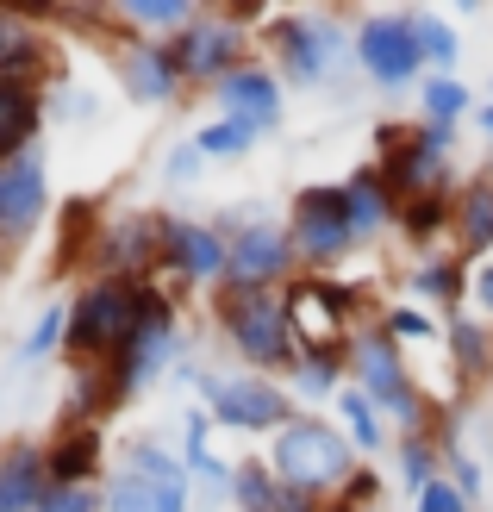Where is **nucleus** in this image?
<instances>
[{
	"mask_svg": "<svg viewBox=\"0 0 493 512\" xmlns=\"http://www.w3.org/2000/svg\"><path fill=\"white\" fill-rule=\"evenodd\" d=\"M256 44L269 50V69L281 75L288 88H337L344 75L356 69V50H350V19L344 13H319V7H300V13H269L256 25Z\"/></svg>",
	"mask_w": 493,
	"mask_h": 512,
	"instance_id": "obj_1",
	"label": "nucleus"
},
{
	"mask_svg": "<svg viewBox=\"0 0 493 512\" xmlns=\"http://www.w3.org/2000/svg\"><path fill=\"white\" fill-rule=\"evenodd\" d=\"M150 300H157V288H150V281L88 275L82 288L69 294V344H63V363H69V369H107L113 356L138 338Z\"/></svg>",
	"mask_w": 493,
	"mask_h": 512,
	"instance_id": "obj_2",
	"label": "nucleus"
},
{
	"mask_svg": "<svg viewBox=\"0 0 493 512\" xmlns=\"http://www.w3.org/2000/svg\"><path fill=\"white\" fill-rule=\"evenodd\" d=\"M344 363H350V388L369 394V400L381 406V419L394 425L400 438H412V431H431V425H437V406H444V400H431L419 381H412L406 350L381 331V319H362V325L350 331Z\"/></svg>",
	"mask_w": 493,
	"mask_h": 512,
	"instance_id": "obj_3",
	"label": "nucleus"
},
{
	"mask_svg": "<svg viewBox=\"0 0 493 512\" xmlns=\"http://www.w3.org/2000/svg\"><path fill=\"white\" fill-rule=\"evenodd\" d=\"M263 463L275 469L281 488H294V494H313V500H337V488L362 469V456L350 450V438L337 431V419L325 413H294L288 425L269 438L263 450Z\"/></svg>",
	"mask_w": 493,
	"mask_h": 512,
	"instance_id": "obj_4",
	"label": "nucleus"
},
{
	"mask_svg": "<svg viewBox=\"0 0 493 512\" xmlns=\"http://www.w3.org/2000/svg\"><path fill=\"white\" fill-rule=\"evenodd\" d=\"M381 182L394 188L400 207H412V200H444L462 188L456 175V132H437V125H419V119H381L375 125V157Z\"/></svg>",
	"mask_w": 493,
	"mask_h": 512,
	"instance_id": "obj_5",
	"label": "nucleus"
},
{
	"mask_svg": "<svg viewBox=\"0 0 493 512\" xmlns=\"http://www.w3.org/2000/svg\"><path fill=\"white\" fill-rule=\"evenodd\" d=\"M213 325H219V338H225V350L238 356V369H250V375H288L294 369V356H300V344H294V325H288V300L281 294H244V288H219L213 300Z\"/></svg>",
	"mask_w": 493,
	"mask_h": 512,
	"instance_id": "obj_6",
	"label": "nucleus"
},
{
	"mask_svg": "<svg viewBox=\"0 0 493 512\" xmlns=\"http://www.w3.org/2000/svg\"><path fill=\"white\" fill-rule=\"evenodd\" d=\"M188 356V331H181V306L175 300H150V313H144V325H138V338L125 344L113 363H107V394H113V413L119 406H132V400H144L150 388H169V375H175V363Z\"/></svg>",
	"mask_w": 493,
	"mask_h": 512,
	"instance_id": "obj_7",
	"label": "nucleus"
},
{
	"mask_svg": "<svg viewBox=\"0 0 493 512\" xmlns=\"http://www.w3.org/2000/svg\"><path fill=\"white\" fill-rule=\"evenodd\" d=\"M200 406L219 431H238V438H275L300 406L281 388L275 375H250V369H200Z\"/></svg>",
	"mask_w": 493,
	"mask_h": 512,
	"instance_id": "obj_8",
	"label": "nucleus"
},
{
	"mask_svg": "<svg viewBox=\"0 0 493 512\" xmlns=\"http://www.w3.org/2000/svg\"><path fill=\"white\" fill-rule=\"evenodd\" d=\"M288 250L300 275H337L356 256V238H350V213H344V188L337 182H306L294 200H288Z\"/></svg>",
	"mask_w": 493,
	"mask_h": 512,
	"instance_id": "obj_9",
	"label": "nucleus"
},
{
	"mask_svg": "<svg viewBox=\"0 0 493 512\" xmlns=\"http://www.w3.org/2000/svg\"><path fill=\"white\" fill-rule=\"evenodd\" d=\"M350 50H356V75H369L381 94H406L425 82V57L412 38V7H375L350 25Z\"/></svg>",
	"mask_w": 493,
	"mask_h": 512,
	"instance_id": "obj_10",
	"label": "nucleus"
},
{
	"mask_svg": "<svg viewBox=\"0 0 493 512\" xmlns=\"http://www.w3.org/2000/svg\"><path fill=\"white\" fill-rule=\"evenodd\" d=\"M213 225L231 238L225 288H244V294H281V288H288V281L300 275L294 250H288V225H281V219H269V213H219Z\"/></svg>",
	"mask_w": 493,
	"mask_h": 512,
	"instance_id": "obj_11",
	"label": "nucleus"
},
{
	"mask_svg": "<svg viewBox=\"0 0 493 512\" xmlns=\"http://www.w3.org/2000/svg\"><path fill=\"white\" fill-rule=\"evenodd\" d=\"M281 300H288V325L300 350H344L350 331L362 325V294L337 275H294Z\"/></svg>",
	"mask_w": 493,
	"mask_h": 512,
	"instance_id": "obj_12",
	"label": "nucleus"
},
{
	"mask_svg": "<svg viewBox=\"0 0 493 512\" xmlns=\"http://www.w3.org/2000/svg\"><path fill=\"white\" fill-rule=\"evenodd\" d=\"M107 69H113L119 94L132 100V107H150V113H163V107H175V100L188 94V75L175 63V44L132 38V32H119V19L107 32Z\"/></svg>",
	"mask_w": 493,
	"mask_h": 512,
	"instance_id": "obj_13",
	"label": "nucleus"
},
{
	"mask_svg": "<svg viewBox=\"0 0 493 512\" xmlns=\"http://www.w3.org/2000/svg\"><path fill=\"white\" fill-rule=\"evenodd\" d=\"M250 57H256V32L231 7H200V19L175 38V63L188 75V88H206V94Z\"/></svg>",
	"mask_w": 493,
	"mask_h": 512,
	"instance_id": "obj_14",
	"label": "nucleus"
},
{
	"mask_svg": "<svg viewBox=\"0 0 493 512\" xmlns=\"http://www.w3.org/2000/svg\"><path fill=\"white\" fill-rule=\"evenodd\" d=\"M163 232H169V207H132V213L100 219L88 269L119 275V281H150L163 269Z\"/></svg>",
	"mask_w": 493,
	"mask_h": 512,
	"instance_id": "obj_15",
	"label": "nucleus"
},
{
	"mask_svg": "<svg viewBox=\"0 0 493 512\" xmlns=\"http://www.w3.org/2000/svg\"><path fill=\"white\" fill-rule=\"evenodd\" d=\"M50 219V157L44 144L19 150V157L0 163V244L25 250Z\"/></svg>",
	"mask_w": 493,
	"mask_h": 512,
	"instance_id": "obj_16",
	"label": "nucleus"
},
{
	"mask_svg": "<svg viewBox=\"0 0 493 512\" xmlns=\"http://www.w3.org/2000/svg\"><path fill=\"white\" fill-rule=\"evenodd\" d=\"M213 113L250 125L256 138H275L281 125H288V82L269 69V57H250L213 88Z\"/></svg>",
	"mask_w": 493,
	"mask_h": 512,
	"instance_id": "obj_17",
	"label": "nucleus"
},
{
	"mask_svg": "<svg viewBox=\"0 0 493 512\" xmlns=\"http://www.w3.org/2000/svg\"><path fill=\"white\" fill-rule=\"evenodd\" d=\"M50 63H57V50H50V32L19 13V7H0V82H19V88H50Z\"/></svg>",
	"mask_w": 493,
	"mask_h": 512,
	"instance_id": "obj_18",
	"label": "nucleus"
},
{
	"mask_svg": "<svg viewBox=\"0 0 493 512\" xmlns=\"http://www.w3.org/2000/svg\"><path fill=\"white\" fill-rule=\"evenodd\" d=\"M337 188H344V213H350L356 250H369V244H381L387 232H400V200H394V188L381 182L375 163H356Z\"/></svg>",
	"mask_w": 493,
	"mask_h": 512,
	"instance_id": "obj_19",
	"label": "nucleus"
},
{
	"mask_svg": "<svg viewBox=\"0 0 493 512\" xmlns=\"http://www.w3.org/2000/svg\"><path fill=\"white\" fill-rule=\"evenodd\" d=\"M50 488H100L107 481V425H57L44 444Z\"/></svg>",
	"mask_w": 493,
	"mask_h": 512,
	"instance_id": "obj_20",
	"label": "nucleus"
},
{
	"mask_svg": "<svg viewBox=\"0 0 493 512\" xmlns=\"http://www.w3.org/2000/svg\"><path fill=\"white\" fill-rule=\"evenodd\" d=\"M450 250H456L469 269L493 256V169L462 175V188H456V219H450Z\"/></svg>",
	"mask_w": 493,
	"mask_h": 512,
	"instance_id": "obj_21",
	"label": "nucleus"
},
{
	"mask_svg": "<svg viewBox=\"0 0 493 512\" xmlns=\"http://www.w3.org/2000/svg\"><path fill=\"white\" fill-rule=\"evenodd\" d=\"M400 300H425V306H444V319L462 313V300H469V263H462L456 250H419L400 275Z\"/></svg>",
	"mask_w": 493,
	"mask_h": 512,
	"instance_id": "obj_22",
	"label": "nucleus"
},
{
	"mask_svg": "<svg viewBox=\"0 0 493 512\" xmlns=\"http://www.w3.org/2000/svg\"><path fill=\"white\" fill-rule=\"evenodd\" d=\"M50 494V463L44 444L19 438L0 450V512H38V500Z\"/></svg>",
	"mask_w": 493,
	"mask_h": 512,
	"instance_id": "obj_23",
	"label": "nucleus"
},
{
	"mask_svg": "<svg viewBox=\"0 0 493 512\" xmlns=\"http://www.w3.org/2000/svg\"><path fill=\"white\" fill-rule=\"evenodd\" d=\"M444 356L456 369V388H481L493 381V325L475 313H450L444 319Z\"/></svg>",
	"mask_w": 493,
	"mask_h": 512,
	"instance_id": "obj_24",
	"label": "nucleus"
},
{
	"mask_svg": "<svg viewBox=\"0 0 493 512\" xmlns=\"http://www.w3.org/2000/svg\"><path fill=\"white\" fill-rule=\"evenodd\" d=\"M350 381V363H344V350H300L294 356V369L281 375V388L294 394L300 413H313L319 400H337V388Z\"/></svg>",
	"mask_w": 493,
	"mask_h": 512,
	"instance_id": "obj_25",
	"label": "nucleus"
},
{
	"mask_svg": "<svg viewBox=\"0 0 493 512\" xmlns=\"http://www.w3.org/2000/svg\"><path fill=\"white\" fill-rule=\"evenodd\" d=\"M113 19H119V32H132V38L175 44V38L200 19V7H194V0H119Z\"/></svg>",
	"mask_w": 493,
	"mask_h": 512,
	"instance_id": "obj_26",
	"label": "nucleus"
},
{
	"mask_svg": "<svg viewBox=\"0 0 493 512\" xmlns=\"http://www.w3.org/2000/svg\"><path fill=\"white\" fill-rule=\"evenodd\" d=\"M113 469L150 481V488H181V494H194L188 469H181V450H169V444H157V438H125V444L113 450Z\"/></svg>",
	"mask_w": 493,
	"mask_h": 512,
	"instance_id": "obj_27",
	"label": "nucleus"
},
{
	"mask_svg": "<svg viewBox=\"0 0 493 512\" xmlns=\"http://www.w3.org/2000/svg\"><path fill=\"white\" fill-rule=\"evenodd\" d=\"M331 406H337V431L350 438V450L362 456V463H375V456L387 450V431H394V425L381 419V406L362 394V388H350V381L337 388V400H331Z\"/></svg>",
	"mask_w": 493,
	"mask_h": 512,
	"instance_id": "obj_28",
	"label": "nucleus"
},
{
	"mask_svg": "<svg viewBox=\"0 0 493 512\" xmlns=\"http://www.w3.org/2000/svg\"><path fill=\"white\" fill-rule=\"evenodd\" d=\"M44 132V94L38 88H19V82H0V163L32 150Z\"/></svg>",
	"mask_w": 493,
	"mask_h": 512,
	"instance_id": "obj_29",
	"label": "nucleus"
},
{
	"mask_svg": "<svg viewBox=\"0 0 493 512\" xmlns=\"http://www.w3.org/2000/svg\"><path fill=\"white\" fill-rule=\"evenodd\" d=\"M481 94L462 82V75H425L419 82V125H437V132H462V119H475Z\"/></svg>",
	"mask_w": 493,
	"mask_h": 512,
	"instance_id": "obj_30",
	"label": "nucleus"
},
{
	"mask_svg": "<svg viewBox=\"0 0 493 512\" xmlns=\"http://www.w3.org/2000/svg\"><path fill=\"white\" fill-rule=\"evenodd\" d=\"M100 506H107V512H188L194 494H181V488H150V481H138V475L107 469V481H100Z\"/></svg>",
	"mask_w": 493,
	"mask_h": 512,
	"instance_id": "obj_31",
	"label": "nucleus"
},
{
	"mask_svg": "<svg viewBox=\"0 0 493 512\" xmlns=\"http://www.w3.org/2000/svg\"><path fill=\"white\" fill-rule=\"evenodd\" d=\"M412 38H419V57H425L431 75H456V63H462V32H456V19L431 13V7H412Z\"/></svg>",
	"mask_w": 493,
	"mask_h": 512,
	"instance_id": "obj_32",
	"label": "nucleus"
},
{
	"mask_svg": "<svg viewBox=\"0 0 493 512\" xmlns=\"http://www.w3.org/2000/svg\"><path fill=\"white\" fill-rule=\"evenodd\" d=\"M63 344H69V300H44L32 331L19 338V369H44L50 356H63Z\"/></svg>",
	"mask_w": 493,
	"mask_h": 512,
	"instance_id": "obj_33",
	"label": "nucleus"
},
{
	"mask_svg": "<svg viewBox=\"0 0 493 512\" xmlns=\"http://www.w3.org/2000/svg\"><path fill=\"white\" fill-rule=\"evenodd\" d=\"M394 475L406 494H425L437 475H444V444L431 438V431H412V438L394 444Z\"/></svg>",
	"mask_w": 493,
	"mask_h": 512,
	"instance_id": "obj_34",
	"label": "nucleus"
},
{
	"mask_svg": "<svg viewBox=\"0 0 493 512\" xmlns=\"http://www.w3.org/2000/svg\"><path fill=\"white\" fill-rule=\"evenodd\" d=\"M231 506L238 512H275L281 506V481L263 456H244V463H231Z\"/></svg>",
	"mask_w": 493,
	"mask_h": 512,
	"instance_id": "obj_35",
	"label": "nucleus"
},
{
	"mask_svg": "<svg viewBox=\"0 0 493 512\" xmlns=\"http://www.w3.org/2000/svg\"><path fill=\"white\" fill-rule=\"evenodd\" d=\"M194 144H200V157H206V163H244L263 138H256L250 125H238V119H219V113H213V119H200V125H194Z\"/></svg>",
	"mask_w": 493,
	"mask_h": 512,
	"instance_id": "obj_36",
	"label": "nucleus"
},
{
	"mask_svg": "<svg viewBox=\"0 0 493 512\" xmlns=\"http://www.w3.org/2000/svg\"><path fill=\"white\" fill-rule=\"evenodd\" d=\"M44 119L57 125V132H82V125L100 119V94L82 88V82H63V75H57V88H44Z\"/></svg>",
	"mask_w": 493,
	"mask_h": 512,
	"instance_id": "obj_37",
	"label": "nucleus"
},
{
	"mask_svg": "<svg viewBox=\"0 0 493 512\" xmlns=\"http://www.w3.org/2000/svg\"><path fill=\"white\" fill-rule=\"evenodd\" d=\"M381 331L394 338L400 350L406 344H444V319H431L425 306H412V300H381Z\"/></svg>",
	"mask_w": 493,
	"mask_h": 512,
	"instance_id": "obj_38",
	"label": "nucleus"
},
{
	"mask_svg": "<svg viewBox=\"0 0 493 512\" xmlns=\"http://www.w3.org/2000/svg\"><path fill=\"white\" fill-rule=\"evenodd\" d=\"M206 169H213V163L200 157V144H194V138H181V144H169V150H163V163H157V182H163L169 194H188V188L200 182Z\"/></svg>",
	"mask_w": 493,
	"mask_h": 512,
	"instance_id": "obj_39",
	"label": "nucleus"
},
{
	"mask_svg": "<svg viewBox=\"0 0 493 512\" xmlns=\"http://www.w3.org/2000/svg\"><path fill=\"white\" fill-rule=\"evenodd\" d=\"M412 512H475V506L456 494V481H444V475H437L425 494H412Z\"/></svg>",
	"mask_w": 493,
	"mask_h": 512,
	"instance_id": "obj_40",
	"label": "nucleus"
},
{
	"mask_svg": "<svg viewBox=\"0 0 493 512\" xmlns=\"http://www.w3.org/2000/svg\"><path fill=\"white\" fill-rule=\"evenodd\" d=\"M38 512H107V506H100V488H50Z\"/></svg>",
	"mask_w": 493,
	"mask_h": 512,
	"instance_id": "obj_41",
	"label": "nucleus"
},
{
	"mask_svg": "<svg viewBox=\"0 0 493 512\" xmlns=\"http://www.w3.org/2000/svg\"><path fill=\"white\" fill-rule=\"evenodd\" d=\"M469 300H475V319H487V325H493V256L469 269Z\"/></svg>",
	"mask_w": 493,
	"mask_h": 512,
	"instance_id": "obj_42",
	"label": "nucleus"
},
{
	"mask_svg": "<svg viewBox=\"0 0 493 512\" xmlns=\"http://www.w3.org/2000/svg\"><path fill=\"white\" fill-rule=\"evenodd\" d=\"M7 275H13V250H7V244H0V281H7Z\"/></svg>",
	"mask_w": 493,
	"mask_h": 512,
	"instance_id": "obj_43",
	"label": "nucleus"
},
{
	"mask_svg": "<svg viewBox=\"0 0 493 512\" xmlns=\"http://www.w3.org/2000/svg\"><path fill=\"white\" fill-rule=\"evenodd\" d=\"M487 100H493V82H487Z\"/></svg>",
	"mask_w": 493,
	"mask_h": 512,
	"instance_id": "obj_44",
	"label": "nucleus"
}]
</instances>
